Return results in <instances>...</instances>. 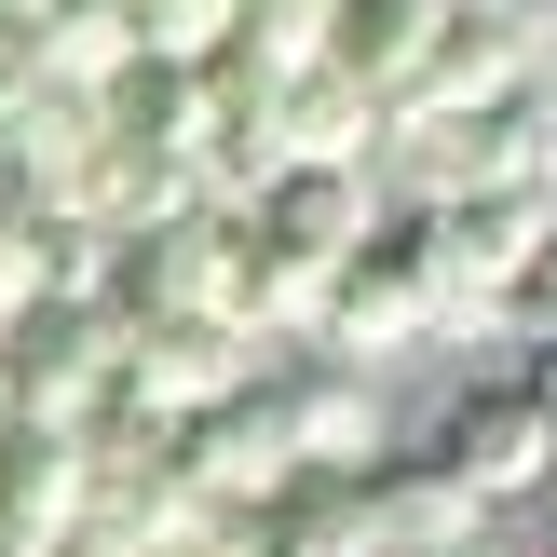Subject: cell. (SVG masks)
I'll list each match as a JSON object with an SVG mask.
<instances>
[{"label": "cell", "mask_w": 557, "mask_h": 557, "mask_svg": "<svg viewBox=\"0 0 557 557\" xmlns=\"http://www.w3.org/2000/svg\"><path fill=\"white\" fill-rule=\"evenodd\" d=\"M435 272H422V232H408V205H381V232L354 245L341 272H326V299H313V354H341V368H381V354H408V341H435Z\"/></svg>", "instance_id": "1"}, {"label": "cell", "mask_w": 557, "mask_h": 557, "mask_svg": "<svg viewBox=\"0 0 557 557\" xmlns=\"http://www.w3.org/2000/svg\"><path fill=\"white\" fill-rule=\"evenodd\" d=\"M259 408H272V435H286L299 476H368L381 462V395H368V368H341V354L259 368Z\"/></svg>", "instance_id": "6"}, {"label": "cell", "mask_w": 557, "mask_h": 557, "mask_svg": "<svg viewBox=\"0 0 557 557\" xmlns=\"http://www.w3.org/2000/svg\"><path fill=\"white\" fill-rule=\"evenodd\" d=\"M517 395L544 408V435H557V341H531V368H517Z\"/></svg>", "instance_id": "15"}, {"label": "cell", "mask_w": 557, "mask_h": 557, "mask_svg": "<svg viewBox=\"0 0 557 557\" xmlns=\"http://www.w3.org/2000/svg\"><path fill=\"white\" fill-rule=\"evenodd\" d=\"M54 299V259H41V218L27 205H0V341H14L27 313Z\"/></svg>", "instance_id": "13"}, {"label": "cell", "mask_w": 557, "mask_h": 557, "mask_svg": "<svg viewBox=\"0 0 557 557\" xmlns=\"http://www.w3.org/2000/svg\"><path fill=\"white\" fill-rule=\"evenodd\" d=\"M245 232L286 245V259H313V272H341L354 245L381 232V177H368V163H286V177H259Z\"/></svg>", "instance_id": "8"}, {"label": "cell", "mask_w": 557, "mask_h": 557, "mask_svg": "<svg viewBox=\"0 0 557 557\" xmlns=\"http://www.w3.org/2000/svg\"><path fill=\"white\" fill-rule=\"evenodd\" d=\"M0 422H14V395H0Z\"/></svg>", "instance_id": "16"}, {"label": "cell", "mask_w": 557, "mask_h": 557, "mask_svg": "<svg viewBox=\"0 0 557 557\" xmlns=\"http://www.w3.org/2000/svg\"><path fill=\"white\" fill-rule=\"evenodd\" d=\"M544 557H557V544H544Z\"/></svg>", "instance_id": "18"}, {"label": "cell", "mask_w": 557, "mask_h": 557, "mask_svg": "<svg viewBox=\"0 0 557 557\" xmlns=\"http://www.w3.org/2000/svg\"><path fill=\"white\" fill-rule=\"evenodd\" d=\"M313 41H326V0H232V69L286 82V69H313Z\"/></svg>", "instance_id": "12"}, {"label": "cell", "mask_w": 557, "mask_h": 557, "mask_svg": "<svg viewBox=\"0 0 557 557\" xmlns=\"http://www.w3.org/2000/svg\"><path fill=\"white\" fill-rule=\"evenodd\" d=\"M435 476H462L476 504H531L557 476V435H544V408L517 395V381H462L449 422H435Z\"/></svg>", "instance_id": "7"}, {"label": "cell", "mask_w": 557, "mask_h": 557, "mask_svg": "<svg viewBox=\"0 0 557 557\" xmlns=\"http://www.w3.org/2000/svg\"><path fill=\"white\" fill-rule=\"evenodd\" d=\"M163 476H177L205 517H259L299 462H286V435H272L259 381H245V395H218V408H190V422H163Z\"/></svg>", "instance_id": "5"}, {"label": "cell", "mask_w": 557, "mask_h": 557, "mask_svg": "<svg viewBox=\"0 0 557 557\" xmlns=\"http://www.w3.org/2000/svg\"><path fill=\"white\" fill-rule=\"evenodd\" d=\"M259 381V341L245 326H218V313H190V326H123V368H109V408L96 422H190V408H218V395H245Z\"/></svg>", "instance_id": "2"}, {"label": "cell", "mask_w": 557, "mask_h": 557, "mask_svg": "<svg viewBox=\"0 0 557 557\" xmlns=\"http://www.w3.org/2000/svg\"><path fill=\"white\" fill-rule=\"evenodd\" d=\"M109 368H123V326L82 313V299H41V313L0 341V395H14V422L41 435H82L109 408Z\"/></svg>", "instance_id": "3"}, {"label": "cell", "mask_w": 557, "mask_h": 557, "mask_svg": "<svg viewBox=\"0 0 557 557\" xmlns=\"http://www.w3.org/2000/svg\"><path fill=\"white\" fill-rule=\"evenodd\" d=\"M422 54H435V0H326L313 69H341L368 109H408V96H422Z\"/></svg>", "instance_id": "9"}, {"label": "cell", "mask_w": 557, "mask_h": 557, "mask_svg": "<svg viewBox=\"0 0 557 557\" xmlns=\"http://www.w3.org/2000/svg\"><path fill=\"white\" fill-rule=\"evenodd\" d=\"M544 14H557V0H544Z\"/></svg>", "instance_id": "17"}, {"label": "cell", "mask_w": 557, "mask_h": 557, "mask_svg": "<svg viewBox=\"0 0 557 557\" xmlns=\"http://www.w3.org/2000/svg\"><path fill=\"white\" fill-rule=\"evenodd\" d=\"M259 136H272V177H286V163H368L381 150V109L354 96L341 69H286L259 96Z\"/></svg>", "instance_id": "10"}, {"label": "cell", "mask_w": 557, "mask_h": 557, "mask_svg": "<svg viewBox=\"0 0 557 557\" xmlns=\"http://www.w3.org/2000/svg\"><path fill=\"white\" fill-rule=\"evenodd\" d=\"M123 41L163 69H218L232 54V0H123Z\"/></svg>", "instance_id": "11"}, {"label": "cell", "mask_w": 557, "mask_h": 557, "mask_svg": "<svg viewBox=\"0 0 557 557\" xmlns=\"http://www.w3.org/2000/svg\"><path fill=\"white\" fill-rule=\"evenodd\" d=\"M490 326H517V341H557V232H544L531 259L504 272V299H490Z\"/></svg>", "instance_id": "14"}, {"label": "cell", "mask_w": 557, "mask_h": 557, "mask_svg": "<svg viewBox=\"0 0 557 557\" xmlns=\"http://www.w3.org/2000/svg\"><path fill=\"white\" fill-rule=\"evenodd\" d=\"M341 504H354V544L368 557H462V544H490V504L462 476H435V449H381L368 476H341Z\"/></svg>", "instance_id": "4"}]
</instances>
